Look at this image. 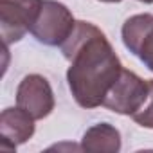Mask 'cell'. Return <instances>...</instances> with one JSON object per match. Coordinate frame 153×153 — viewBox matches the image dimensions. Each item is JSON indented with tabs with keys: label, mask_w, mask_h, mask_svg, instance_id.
I'll use <instances>...</instances> for the list:
<instances>
[{
	"label": "cell",
	"mask_w": 153,
	"mask_h": 153,
	"mask_svg": "<svg viewBox=\"0 0 153 153\" xmlns=\"http://www.w3.org/2000/svg\"><path fill=\"white\" fill-rule=\"evenodd\" d=\"M76 20L70 9L58 0H43L36 22L31 27V34L43 45L61 47V43L70 36Z\"/></svg>",
	"instance_id": "obj_2"
},
{
	"label": "cell",
	"mask_w": 153,
	"mask_h": 153,
	"mask_svg": "<svg viewBox=\"0 0 153 153\" xmlns=\"http://www.w3.org/2000/svg\"><path fill=\"white\" fill-rule=\"evenodd\" d=\"M148 24H144L139 38H137V45H133V49L130 51L133 56H137L144 67L148 70L153 72V15H149L148 18Z\"/></svg>",
	"instance_id": "obj_8"
},
{
	"label": "cell",
	"mask_w": 153,
	"mask_h": 153,
	"mask_svg": "<svg viewBox=\"0 0 153 153\" xmlns=\"http://www.w3.org/2000/svg\"><path fill=\"white\" fill-rule=\"evenodd\" d=\"M99 2H105V4H115V2H121V0H99Z\"/></svg>",
	"instance_id": "obj_10"
},
{
	"label": "cell",
	"mask_w": 153,
	"mask_h": 153,
	"mask_svg": "<svg viewBox=\"0 0 153 153\" xmlns=\"http://www.w3.org/2000/svg\"><path fill=\"white\" fill-rule=\"evenodd\" d=\"M148 85H149L148 99L144 101V105L140 106V110H137V112L131 115V119H133L139 126L153 130V79H148Z\"/></svg>",
	"instance_id": "obj_9"
},
{
	"label": "cell",
	"mask_w": 153,
	"mask_h": 153,
	"mask_svg": "<svg viewBox=\"0 0 153 153\" xmlns=\"http://www.w3.org/2000/svg\"><path fill=\"white\" fill-rule=\"evenodd\" d=\"M139 2H144V4H153V0H139Z\"/></svg>",
	"instance_id": "obj_11"
},
{
	"label": "cell",
	"mask_w": 153,
	"mask_h": 153,
	"mask_svg": "<svg viewBox=\"0 0 153 153\" xmlns=\"http://www.w3.org/2000/svg\"><path fill=\"white\" fill-rule=\"evenodd\" d=\"M81 149L96 153H117L121 149V133L108 123H97L85 131Z\"/></svg>",
	"instance_id": "obj_7"
},
{
	"label": "cell",
	"mask_w": 153,
	"mask_h": 153,
	"mask_svg": "<svg viewBox=\"0 0 153 153\" xmlns=\"http://www.w3.org/2000/svg\"><path fill=\"white\" fill-rule=\"evenodd\" d=\"M68 59L67 81L81 108L103 106V101L123 70L121 59L105 33L90 22L76 20L70 36L61 43Z\"/></svg>",
	"instance_id": "obj_1"
},
{
	"label": "cell",
	"mask_w": 153,
	"mask_h": 153,
	"mask_svg": "<svg viewBox=\"0 0 153 153\" xmlns=\"http://www.w3.org/2000/svg\"><path fill=\"white\" fill-rule=\"evenodd\" d=\"M42 4L43 0H0V33L6 47L31 33Z\"/></svg>",
	"instance_id": "obj_3"
},
{
	"label": "cell",
	"mask_w": 153,
	"mask_h": 153,
	"mask_svg": "<svg viewBox=\"0 0 153 153\" xmlns=\"http://www.w3.org/2000/svg\"><path fill=\"white\" fill-rule=\"evenodd\" d=\"M148 92H149L148 81L139 78L135 72L123 68L117 81L108 90L103 106L115 114L131 117L137 110H140V106L148 99Z\"/></svg>",
	"instance_id": "obj_4"
},
{
	"label": "cell",
	"mask_w": 153,
	"mask_h": 153,
	"mask_svg": "<svg viewBox=\"0 0 153 153\" xmlns=\"http://www.w3.org/2000/svg\"><path fill=\"white\" fill-rule=\"evenodd\" d=\"M34 117L24 108H6L0 114V135L2 148L16 149V146L27 142L34 135Z\"/></svg>",
	"instance_id": "obj_6"
},
{
	"label": "cell",
	"mask_w": 153,
	"mask_h": 153,
	"mask_svg": "<svg viewBox=\"0 0 153 153\" xmlns=\"http://www.w3.org/2000/svg\"><path fill=\"white\" fill-rule=\"evenodd\" d=\"M54 92L51 83L40 74H29L16 88V106L24 108L36 121L45 119L54 110Z\"/></svg>",
	"instance_id": "obj_5"
}]
</instances>
